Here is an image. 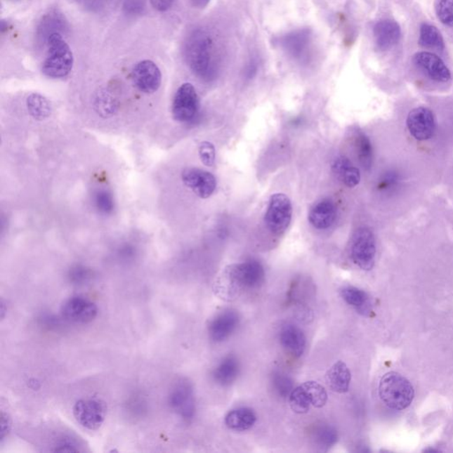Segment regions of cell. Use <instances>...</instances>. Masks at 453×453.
Listing matches in <instances>:
<instances>
[{"mask_svg":"<svg viewBox=\"0 0 453 453\" xmlns=\"http://www.w3.org/2000/svg\"><path fill=\"white\" fill-rule=\"evenodd\" d=\"M401 28L393 20H381L374 27V39L377 49L390 50L400 42Z\"/></svg>","mask_w":453,"mask_h":453,"instance_id":"obj_17","label":"cell"},{"mask_svg":"<svg viewBox=\"0 0 453 453\" xmlns=\"http://www.w3.org/2000/svg\"><path fill=\"white\" fill-rule=\"evenodd\" d=\"M47 54L42 65L44 76L60 79L69 76L74 66V55L63 34L54 33L46 40Z\"/></svg>","mask_w":453,"mask_h":453,"instance_id":"obj_3","label":"cell"},{"mask_svg":"<svg viewBox=\"0 0 453 453\" xmlns=\"http://www.w3.org/2000/svg\"><path fill=\"white\" fill-rule=\"evenodd\" d=\"M257 421L254 411L247 407L231 410L225 417V424L234 431H245L254 427Z\"/></svg>","mask_w":453,"mask_h":453,"instance_id":"obj_22","label":"cell"},{"mask_svg":"<svg viewBox=\"0 0 453 453\" xmlns=\"http://www.w3.org/2000/svg\"><path fill=\"white\" fill-rule=\"evenodd\" d=\"M91 277L90 271L86 268L77 267L71 270L70 278L71 282L76 284H84Z\"/></svg>","mask_w":453,"mask_h":453,"instance_id":"obj_37","label":"cell"},{"mask_svg":"<svg viewBox=\"0 0 453 453\" xmlns=\"http://www.w3.org/2000/svg\"><path fill=\"white\" fill-rule=\"evenodd\" d=\"M332 170L337 178L349 188L356 187L360 182V170L346 157L336 159L332 165Z\"/></svg>","mask_w":453,"mask_h":453,"instance_id":"obj_23","label":"cell"},{"mask_svg":"<svg viewBox=\"0 0 453 453\" xmlns=\"http://www.w3.org/2000/svg\"><path fill=\"white\" fill-rule=\"evenodd\" d=\"M356 150L357 158L363 168L369 170L373 164V147L369 138L362 132L356 137Z\"/></svg>","mask_w":453,"mask_h":453,"instance_id":"obj_27","label":"cell"},{"mask_svg":"<svg viewBox=\"0 0 453 453\" xmlns=\"http://www.w3.org/2000/svg\"><path fill=\"white\" fill-rule=\"evenodd\" d=\"M190 2L194 8L203 9L206 8L207 5L209 4L210 0H190Z\"/></svg>","mask_w":453,"mask_h":453,"instance_id":"obj_43","label":"cell"},{"mask_svg":"<svg viewBox=\"0 0 453 453\" xmlns=\"http://www.w3.org/2000/svg\"><path fill=\"white\" fill-rule=\"evenodd\" d=\"M264 278V268L258 261L231 265L224 269L214 282V291L223 301H232L244 292L260 287Z\"/></svg>","mask_w":453,"mask_h":453,"instance_id":"obj_1","label":"cell"},{"mask_svg":"<svg viewBox=\"0 0 453 453\" xmlns=\"http://www.w3.org/2000/svg\"><path fill=\"white\" fill-rule=\"evenodd\" d=\"M289 402L291 410L298 414L308 413L310 407H312L311 402L309 400L308 393H306L303 384L292 390L289 397Z\"/></svg>","mask_w":453,"mask_h":453,"instance_id":"obj_29","label":"cell"},{"mask_svg":"<svg viewBox=\"0 0 453 453\" xmlns=\"http://www.w3.org/2000/svg\"><path fill=\"white\" fill-rule=\"evenodd\" d=\"M124 8L129 15H138L145 8V0H125Z\"/></svg>","mask_w":453,"mask_h":453,"instance_id":"obj_38","label":"cell"},{"mask_svg":"<svg viewBox=\"0 0 453 453\" xmlns=\"http://www.w3.org/2000/svg\"><path fill=\"white\" fill-rule=\"evenodd\" d=\"M398 176L396 173L389 172L384 175L381 180L379 188L383 190H389L398 185Z\"/></svg>","mask_w":453,"mask_h":453,"instance_id":"obj_39","label":"cell"},{"mask_svg":"<svg viewBox=\"0 0 453 453\" xmlns=\"http://www.w3.org/2000/svg\"><path fill=\"white\" fill-rule=\"evenodd\" d=\"M27 105L30 114L37 120H43L48 117L51 114L49 102L42 95L37 93L30 95L27 100Z\"/></svg>","mask_w":453,"mask_h":453,"instance_id":"obj_28","label":"cell"},{"mask_svg":"<svg viewBox=\"0 0 453 453\" xmlns=\"http://www.w3.org/2000/svg\"><path fill=\"white\" fill-rule=\"evenodd\" d=\"M419 44L422 47L429 49L444 50L445 47L444 37L435 26L424 23L420 29Z\"/></svg>","mask_w":453,"mask_h":453,"instance_id":"obj_25","label":"cell"},{"mask_svg":"<svg viewBox=\"0 0 453 453\" xmlns=\"http://www.w3.org/2000/svg\"><path fill=\"white\" fill-rule=\"evenodd\" d=\"M408 131L419 141H425L434 135L435 120L433 112L424 107L413 109L408 114Z\"/></svg>","mask_w":453,"mask_h":453,"instance_id":"obj_12","label":"cell"},{"mask_svg":"<svg viewBox=\"0 0 453 453\" xmlns=\"http://www.w3.org/2000/svg\"><path fill=\"white\" fill-rule=\"evenodd\" d=\"M107 407L98 398H85L74 404L73 414L81 427L88 431H97L103 425L107 417Z\"/></svg>","mask_w":453,"mask_h":453,"instance_id":"obj_6","label":"cell"},{"mask_svg":"<svg viewBox=\"0 0 453 453\" xmlns=\"http://www.w3.org/2000/svg\"><path fill=\"white\" fill-rule=\"evenodd\" d=\"M310 223L317 230H327L331 227L336 219V207L329 199H323L310 210Z\"/></svg>","mask_w":453,"mask_h":453,"instance_id":"obj_19","label":"cell"},{"mask_svg":"<svg viewBox=\"0 0 453 453\" xmlns=\"http://www.w3.org/2000/svg\"><path fill=\"white\" fill-rule=\"evenodd\" d=\"M53 452H80L79 445L74 438L63 437L56 442L53 446Z\"/></svg>","mask_w":453,"mask_h":453,"instance_id":"obj_36","label":"cell"},{"mask_svg":"<svg viewBox=\"0 0 453 453\" xmlns=\"http://www.w3.org/2000/svg\"><path fill=\"white\" fill-rule=\"evenodd\" d=\"M175 0H150L153 8L159 12H166L172 8Z\"/></svg>","mask_w":453,"mask_h":453,"instance_id":"obj_40","label":"cell"},{"mask_svg":"<svg viewBox=\"0 0 453 453\" xmlns=\"http://www.w3.org/2000/svg\"><path fill=\"white\" fill-rule=\"evenodd\" d=\"M326 381L334 393H346L349 390L352 374L345 362L337 361L327 372Z\"/></svg>","mask_w":453,"mask_h":453,"instance_id":"obj_20","label":"cell"},{"mask_svg":"<svg viewBox=\"0 0 453 453\" xmlns=\"http://www.w3.org/2000/svg\"><path fill=\"white\" fill-rule=\"evenodd\" d=\"M2 420H1V441L4 440V438H6V434L8 433L9 429H10V421L8 417V415L5 414L4 413H2L1 414Z\"/></svg>","mask_w":453,"mask_h":453,"instance_id":"obj_42","label":"cell"},{"mask_svg":"<svg viewBox=\"0 0 453 453\" xmlns=\"http://www.w3.org/2000/svg\"><path fill=\"white\" fill-rule=\"evenodd\" d=\"M379 396L388 407L400 411L410 407L414 398V389L402 374L390 372L384 374L380 381Z\"/></svg>","mask_w":453,"mask_h":453,"instance_id":"obj_4","label":"cell"},{"mask_svg":"<svg viewBox=\"0 0 453 453\" xmlns=\"http://www.w3.org/2000/svg\"><path fill=\"white\" fill-rule=\"evenodd\" d=\"M131 76L135 86L142 93H155L161 87V70L152 60H145L138 63L133 69Z\"/></svg>","mask_w":453,"mask_h":453,"instance_id":"obj_11","label":"cell"},{"mask_svg":"<svg viewBox=\"0 0 453 453\" xmlns=\"http://www.w3.org/2000/svg\"><path fill=\"white\" fill-rule=\"evenodd\" d=\"M437 15L442 25L453 28V0H439Z\"/></svg>","mask_w":453,"mask_h":453,"instance_id":"obj_33","label":"cell"},{"mask_svg":"<svg viewBox=\"0 0 453 453\" xmlns=\"http://www.w3.org/2000/svg\"><path fill=\"white\" fill-rule=\"evenodd\" d=\"M182 179L185 185L201 199L212 196L216 189V179L206 170L190 168L183 170Z\"/></svg>","mask_w":453,"mask_h":453,"instance_id":"obj_13","label":"cell"},{"mask_svg":"<svg viewBox=\"0 0 453 453\" xmlns=\"http://www.w3.org/2000/svg\"><path fill=\"white\" fill-rule=\"evenodd\" d=\"M239 370V361L236 357L229 355L225 357L214 369L213 377L221 386H230L237 380Z\"/></svg>","mask_w":453,"mask_h":453,"instance_id":"obj_21","label":"cell"},{"mask_svg":"<svg viewBox=\"0 0 453 453\" xmlns=\"http://www.w3.org/2000/svg\"><path fill=\"white\" fill-rule=\"evenodd\" d=\"M240 317L234 310H225L219 313L209 325V335L214 342L219 343L229 339L239 325Z\"/></svg>","mask_w":453,"mask_h":453,"instance_id":"obj_16","label":"cell"},{"mask_svg":"<svg viewBox=\"0 0 453 453\" xmlns=\"http://www.w3.org/2000/svg\"><path fill=\"white\" fill-rule=\"evenodd\" d=\"M201 162L206 166H212L216 162V148L212 143L202 142L199 148Z\"/></svg>","mask_w":453,"mask_h":453,"instance_id":"obj_35","label":"cell"},{"mask_svg":"<svg viewBox=\"0 0 453 453\" xmlns=\"http://www.w3.org/2000/svg\"><path fill=\"white\" fill-rule=\"evenodd\" d=\"M341 296L347 304L353 306L357 311L366 312L369 310V295L362 289L348 286L342 289Z\"/></svg>","mask_w":453,"mask_h":453,"instance_id":"obj_26","label":"cell"},{"mask_svg":"<svg viewBox=\"0 0 453 453\" xmlns=\"http://www.w3.org/2000/svg\"><path fill=\"white\" fill-rule=\"evenodd\" d=\"M376 244L372 231L360 228L350 241V256L353 263L362 270L369 271L376 262Z\"/></svg>","mask_w":453,"mask_h":453,"instance_id":"obj_5","label":"cell"},{"mask_svg":"<svg viewBox=\"0 0 453 453\" xmlns=\"http://www.w3.org/2000/svg\"><path fill=\"white\" fill-rule=\"evenodd\" d=\"M413 60L416 67L424 71L431 80L438 83H447L451 80L452 74L447 66L435 54L428 52L417 53Z\"/></svg>","mask_w":453,"mask_h":453,"instance_id":"obj_15","label":"cell"},{"mask_svg":"<svg viewBox=\"0 0 453 453\" xmlns=\"http://www.w3.org/2000/svg\"><path fill=\"white\" fill-rule=\"evenodd\" d=\"M273 386L275 390L281 398H289L292 390L295 389L291 378L282 373L274 374Z\"/></svg>","mask_w":453,"mask_h":453,"instance_id":"obj_32","label":"cell"},{"mask_svg":"<svg viewBox=\"0 0 453 453\" xmlns=\"http://www.w3.org/2000/svg\"><path fill=\"white\" fill-rule=\"evenodd\" d=\"M280 44L292 59L308 60L311 54L312 37L308 29L297 30L282 37Z\"/></svg>","mask_w":453,"mask_h":453,"instance_id":"obj_14","label":"cell"},{"mask_svg":"<svg viewBox=\"0 0 453 453\" xmlns=\"http://www.w3.org/2000/svg\"><path fill=\"white\" fill-rule=\"evenodd\" d=\"M280 343L284 349L293 357H299L305 353L306 339L298 326L286 324L280 331Z\"/></svg>","mask_w":453,"mask_h":453,"instance_id":"obj_18","label":"cell"},{"mask_svg":"<svg viewBox=\"0 0 453 453\" xmlns=\"http://www.w3.org/2000/svg\"><path fill=\"white\" fill-rule=\"evenodd\" d=\"M310 402L313 407L316 408H322L324 407L328 401V394L322 385L317 383V381H310L303 383Z\"/></svg>","mask_w":453,"mask_h":453,"instance_id":"obj_30","label":"cell"},{"mask_svg":"<svg viewBox=\"0 0 453 453\" xmlns=\"http://www.w3.org/2000/svg\"><path fill=\"white\" fill-rule=\"evenodd\" d=\"M61 315L67 322L74 324H87L94 321L98 315V308L93 301L76 296L64 302Z\"/></svg>","mask_w":453,"mask_h":453,"instance_id":"obj_10","label":"cell"},{"mask_svg":"<svg viewBox=\"0 0 453 453\" xmlns=\"http://www.w3.org/2000/svg\"><path fill=\"white\" fill-rule=\"evenodd\" d=\"M85 8L91 10L103 8L105 0H81Z\"/></svg>","mask_w":453,"mask_h":453,"instance_id":"obj_41","label":"cell"},{"mask_svg":"<svg viewBox=\"0 0 453 453\" xmlns=\"http://www.w3.org/2000/svg\"><path fill=\"white\" fill-rule=\"evenodd\" d=\"M292 218V206L289 197L282 193L274 194L269 201L265 223L275 235H281L288 229Z\"/></svg>","mask_w":453,"mask_h":453,"instance_id":"obj_7","label":"cell"},{"mask_svg":"<svg viewBox=\"0 0 453 453\" xmlns=\"http://www.w3.org/2000/svg\"><path fill=\"white\" fill-rule=\"evenodd\" d=\"M64 27V20L61 18L60 15L58 13H51V15H46L43 20L42 25L39 28L40 35H44V40L48 39L51 35H53L54 33H61L59 28H63Z\"/></svg>","mask_w":453,"mask_h":453,"instance_id":"obj_31","label":"cell"},{"mask_svg":"<svg viewBox=\"0 0 453 453\" xmlns=\"http://www.w3.org/2000/svg\"><path fill=\"white\" fill-rule=\"evenodd\" d=\"M169 403L171 409L183 420H192L196 413L192 385L185 379L177 381L170 391Z\"/></svg>","mask_w":453,"mask_h":453,"instance_id":"obj_9","label":"cell"},{"mask_svg":"<svg viewBox=\"0 0 453 453\" xmlns=\"http://www.w3.org/2000/svg\"><path fill=\"white\" fill-rule=\"evenodd\" d=\"M95 205L100 213L110 214L114 209V199L108 190H98L95 196Z\"/></svg>","mask_w":453,"mask_h":453,"instance_id":"obj_34","label":"cell"},{"mask_svg":"<svg viewBox=\"0 0 453 453\" xmlns=\"http://www.w3.org/2000/svg\"><path fill=\"white\" fill-rule=\"evenodd\" d=\"M199 107V97L193 85L189 83L180 85L173 100V119L180 122H190L196 117Z\"/></svg>","mask_w":453,"mask_h":453,"instance_id":"obj_8","label":"cell"},{"mask_svg":"<svg viewBox=\"0 0 453 453\" xmlns=\"http://www.w3.org/2000/svg\"><path fill=\"white\" fill-rule=\"evenodd\" d=\"M185 57L190 69L200 79L210 81L216 77L217 54L212 37L204 30H196L185 44Z\"/></svg>","mask_w":453,"mask_h":453,"instance_id":"obj_2","label":"cell"},{"mask_svg":"<svg viewBox=\"0 0 453 453\" xmlns=\"http://www.w3.org/2000/svg\"><path fill=\"white\" fill-rule=\"evenodd\" d=\"M312 439L318 447L328 449L336 445L339 440V434L332 426L322 424L313 428Z\"/></svg>","mask_w":453,"mask_h":453,"instance_id":"obj_24","label":"cell"}]
</instances>
